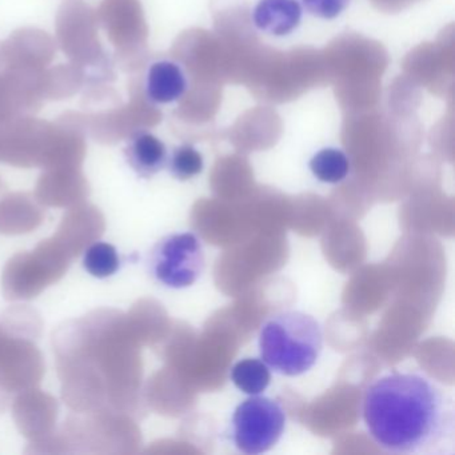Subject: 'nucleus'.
Returning <instances> with one entry per match:
<instances>
[{
	"instance_id": "1",
	"label": "nucleus",
	"mask_w": 455,
	"mask_h": 455,
	"mask_svg": "<svg viewBox=\"0 0 455 455\" xmlns=\"http://www.w3.org/2000/svg\"><path fill=\"white\" fill-rule=\"evenodd\" d=\"M362 419L383 451L454 455V395L425 372L391 370L374 378L362 398Z\"/></svg>"
},
{
	"instance_id": "2",
	"label": "nucleus",
	"mask_w": 455,
	"mask_h": 455,
	"mask_svg": "<svg viewBox=\"0 0 455 455\" xmlns=\"http://www.w3.org/2000/svg\"><path fill=\"white\" fill-rule=\"evenodd\" d=\"M52 348L57 370L84 369L100 378L108 409L132 417L137 412L142 366L126 314L98 308L66 322L52 334Z\"/></svg>"
},
{
	"instance_id": "3",
	"label": "nucleus",
	"mask_w": 455,
	"mask_h": 455,
	"mask_svg": "<svg viewBox=\"0 0 455 455\" xmlns=\"http://www.w3.org/2000/svg\"><path fill=\"white\" fill-rule=\"evenodd\" d=\"M260 359L276 374L299 377L310 371L323 350V331L310 314L281 311L260 327Z\"/></svg>"
},
{
	"instance_id": "4",
	"label": "nucleus",
	"mask_w": 455,
	"mask_h": 455,
	"mask_svg": "<svg viewBox=\"0 0 455 455\" xmlns=\"http://www.w3.org/2000/svg\"><path fill=\"white\" fill-rule=\"evenodd\" d=\"M57 431L66 454H132L140 441L132 415L111 409L74 412Z\"/></svg>"
},
{
	"instance_id": "5",
	"label": "nucleus",
	"mask_w": 455,
	"mask_h": 455,
	"mask_svg": "<svg viewBox=\"0 0 455 455\" xmlns=\"http://www.w3.org/2000/svg\"><path fill=\"white\" fill-rule=\"evenodd\" d=\"M71 258L54 239L42 241L33 251L18 252L4 266L2 290L10 302L31 300L68 273Z\"/></svg>"
},
{
	"instance_id": "6",
	"label": "nucleus",
	"mask_w": 455,
	"mask_h": 455,
	"mask_svg": "<svg viewBox=\"0 0 455 455\" xmlns=\"http://www.w3.org/2000/svg\"><path fill=\"white\" fill-rule=\"evenodd\" d=\"M286 423V411L276 399L250 395L234 410L231 439L243 454H263L281 441Z\"/></svg>"
},
{
	"instance_id": "7",
	"label": "nucleus",
	"mask_w": 455,
	"mask_h": 455,
	"mask_svg": "<svg viewBox=\"0 0 455 455\" xmlns=\"http://www.w3.org/2000/svg\"><path fill=\"white\" fill-rule=\"evenodd\" d=\"M150 271L154 278L169 287L180 290L193 286L206 268L204 243L196 233L164 236L151 250Z\"/></svg>"
},
{
	"instance_id": "8",
	"label": "nucleus",
	"mask_w": 455,
	"mask_h": 455,
	"mask_svg": "<svg viewBox=\"0 0 455 455\" xmlns=\"http://www.w3.org/2000/svg\"><path fill=\"white\" fill-rule=\"evenodd\" d=\"M46 372L44 354L33 339L12 335L0 356V383L10 393L38 387Z\"/></svg>"
},
{
	"instance_id": "9",
	"label": "nucleus",
	"mask_w": 455,
	"mask_h": 455,
	"mask_svg": "<svg viewBox=\"0 0 455 455\" xmlns=\"http://www.w3.org/2000/svg\"><path fill=\"white\" fill-rule=\"evenodd\" d=\"M58 412L57 398L36 387L20 391L12 402L15 425L30 442L47 438L57 430Z\"/></svg>"
},
{
	"instance_id": "10",
	"label": "nucleus",
	"mask_w": 455,
	"mask_h": 455,
	"mask_svg": "<svg viewBox=\"0 0 455 455\" xmlns=\"http://www.w3.org/2000/svg\"><path fill=\"white\" fill-rule=\"evenodd\" d=\"M106 230L105 215L94 204H81L70 207L63 215L52 239L60 249L76 259L87 247L102 238Z\"/></svg>"
},
{
	"instance_id": "11",
	"label": "nucleus",
	"mask_w": 455,
	"mask_h": 455,
	"mask_svg": "<svg viewBox=\"0 0 455 455\" xmlns=\"http://www.w3.org/2000/svg\"><path fill=\"white\" fill-rule=\"evenodd\" d=\"M89 196V183L73 167H62L42 175L36 190V201L42 206L58 209H70L84 204Z\"/></svg>"
},
{
	"instance_id": "12",
	"label": "nucleus",
	"mask_w": 455,
	"mask_h": 455,
	"mask_svg": "<svg viewBox=\"0 0 455 455\" xmlns=\"http://www.w3.org/2000/svg\"><path fill=\"white\" fill-rule=\"evenodd\" d=\"M44 206L28 193L9 194L0 201V234L23 235L33 233L44 222Z\"/></svg>"
},
{
	"instance_id": "13",
	"label": "nucleus",
	"mask_w": 455,
	"mask_h": 455,
	"mask_svg": "<svg viewBox=\"0 0 455 455\" xmlns=\"http://www.w3.org/2000/svg\"><path fill=\"white\" fill-rule=\"evenodd\" d=\"M302 15L298 0H259L252 10V22L262 33L286 36L299 28Z\"/></svg>"
},
{
	"instance_id": "14",
	"label": "nucleus",
	"mask_w": 455,
	"mask_h": 455,
	"mask_svg": "<svg viewBox=\"0 0 455 455\" xmlns=\"http://www.w3.org/2000/svg\"><path fill=\"white\" fill-rule=\"evenodd\" d=\"M188 92L185 71L172 60H158L148 68L146 74L145 92L156 105L177 102Z\"/></svg>"
},
{
	"instance_id": "15",
	"label": "nucleus",
	"mask_w": 455,
	"mask_h": 455,
	"mask_svg": "<svg viewBox=\"0 0 455 455\" xmlns=\"http://www.w3.org/2000/svg\"><path fill=\"white\" fill-rule=\"evenodd\" d=\"M127 164L140 177L151 178L166 167L169 151L166 145L148 132H138L124 148Z\"/></svg>"
},
{
	"instance_id": "16",
	"label": "nucleus",
	"mask_w": 455,
	"mask_h": 455,
	"mask_svg": "<svg viewBox=\"0 0 455 455\" xmlns=\"http://www.w3.org/2000/svg\"><path fill=\"white\" fill-rule=\"evenodd\" d=\"M230 379L247 395H259L271 383V370L262 359L244 358L231 367Z\"/></svg>"
},
{
	"instance_id": "17",
	"label": "nucleus",
	"mask_w": 455,
	"mask_h": 455,
	"mask_svg": "<svg viewBox=\"0 0 455 455\" xmlns=\"http://www.w3.org/2000/svg\"><path fill=\"white\" fill-rule=\"evenodd\" d=\"M310 172L322 183L337 185L343 182L350 172V159L339 148H322L308 162Z\"/></svg>"
},
{
	"instance_id": "18",
	"label": "nucleus",
	"mask_w": 455,
	"mask_h": 455,
	"mask_svg": "<svg viewBox=\"0 0 455 455\" xmlns=\"http://www.w3.org/2000/svg\"><path fill=\"white\" fill-rule=\"evenodd\" d=\"M84 266L92 276L102 279L119 270L121 259L113 244L95 242L84 251Z\"/></svg>"
},
{
	"instance_id": "19",
	"label": "nucleus",
	"mask_w": 455,
	"mask_h": 455,
	"mask_svg": "<svg viewBox=\"0 0 455 455\" xmlns=\"http://www.w3.org/2000/svg\"><path fill=\"white\" fill-rule=\"evenodd\" d=\"M170 174L178 180H190L202 174L204 169V156L193 145L178 146L167 158Z\"/></svg>"
},
{
	"instance_id": "20",
	"label": "nucleus",
	"mask_w": 455,
	"mask_h": 455,
	"mask_svg": "<svg viewBox=\"0 0 455 455\" xmlns=\"http://www.w3.org/2000/svg\"><path fill=\"white\" fill-rule=\"evenodd\" d=\"M2 326L15 337L34 340L38 339L41 335L44 323L41 315L36 310L26 306H17L4 313Z\"/></svg>"
},
{
	"instance_id": "21",
	"label": "nucleus",
	"mask_w": 455,
	"mask_h": 455,
	"mask_svg": "<svg viewBox=\"0 0 455 455\" xmlns=\"http://www.w3.org/2000/svg\"><path fill=\"white\" fill-rule=\"evenodd\" d=\"M351 0H302L303 6L314 17L321 20H334L339 17Z\"/></svg>"
},
{
	"instance_id": "22",
	"label": "nucleus",
	"mask_w": 455,
	"mask_h": 455,
	"mask_svg": "<svg viewBox=\"0 0 455 455\" xmlns=\"http://www.w3.org/2000/svg\"><path fill=\"white\" fill-rule=\"evenodd\" d=\"M10 402H12V393L0 383V414H4L9 409Z\"/></svg>"
},
{
	"instance_id": "23",
	"label": "nucleus",
	"mask_w": 455,
	"mask_h": 455,
	"mask_svg": "<svg viewBox=\"0 0 455 455\" xmlns=\"http://www.w3.org/2000/svg\"><path fill=\"white\" fill-rule=\"evenodd\" d=\"M12 334H10L2 323H0V356L4 355V350H6L7 345L12 340Z\"/></svg>"
}]
</instances>
